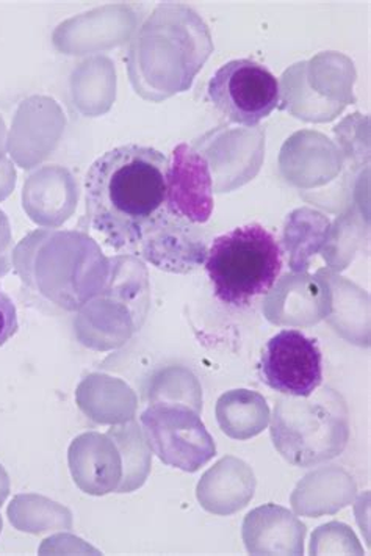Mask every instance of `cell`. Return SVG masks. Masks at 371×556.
Listing matches in <instances>:
<instances>
[{
  "label": "cell",
  "instance_id": "3",
  "mask_svg": "<svg viewBox=\"0 0 371 556\" xmlns=\"http://www.w3.org/2000/svg\"><path fill=\"white\" fill-rule=\"evenodd\" d=\"M271 438L281 455L296 466L334 458L348 439L345 403L328 388L304 399H281L274 407Z\"/></svg>",
  "mask_w": 371,
  "mask_h": 556
},
{
  "label": "cell",
  "instance_id": "11",
  "mask_svg": "<svg viewBox=\"0 0 371 556\" xmlns=\"http://www.w3.org/2000/svg\"><path fill=\"white\" fill-rule=\"evenodd\" d=\"M20 329L17 311L13 300L7 295L0 286V346L5 345Z\"/></svg>",
  "mask_w": 371,
  "mask_h": 556
},
{
  "label": "cell",
  "instance_id": "4",
  "mask_svg": "<svg viewBox=\"0 0 371 556\" xmlns=\"http://www.w3.org/2000/svg\"><path fill=\"white\" fill-rule=\"evenodd\" d=\"M141 427L151 452L183 472H196L217 452L201 417L179 403H154L141 414Z\"/></svg>",
  "mask_w": 371,
  "mask_h": 556
},
{
  "label": "cell",
  "instance_id": "9",
  "mask_svg": "<svg viewBox=\"0 0 371 556\" xmlns=\"http://www.w3.org/2000/svg\"><path fill=\"white\" fill-rule=\"evenodd\" d=\"M80 406L98 421L129 419L136 407V396L121 381L105 377H91L79 388Z\"/></svg>",
  "mask_w": 371,
  "mask_h": 556
},
{
  "label": "cell",
  "instance_id": "14",
  "mask_svg": "<svg viewBox=\"0 0 371 556\" xmlns=\"http://www.w3.org/2000/svg\"><path fill=\"white\" fill-rule=\"evenodd\" d=\"M2 526H3V523H2V516H0V533H2Z\"/></svg>",
  "mask_w": 371,
  "mask_h": 556
},
{
  "label": "cell",
  "instance_id": "6",
  "mask_svg": "<svg viewBox=\"0 0 371 556\" xmlns=\"http://www.w3.org/2000/svg\"><path fill=\"white\" fill-rule=\"evenodd\" d=\"M261 381L287 396H309L323 382V354L317 340L284 329L268 340L260 359Z\"/></svg>",
  "mask_w": 371,
  "mask_h": 556
},
{
  "label": "cell",
  "instance_id": "2",
  "mask_svg": "<svg viewBox=\"0 0 371 556\" xmlns=\"http://www.w3.org/2000/svg\"><path fill=\"white\" fill-rule=\"evenodd\" d=\"M206 270L218 300L229 306L246 307L270 292L278 281L282 250L273 233L259 223H251L212 242Z\"/></svg>",
  "mask_w": 371,
  "mask_h": 556
},
{
  "label": "cell",
  "instance_id": "13",
  "mask_svg": "<svg viewBox=\"0 0 371 556\" xmlns=\"http://www.w3.org/2000/svg\"><path fill=\"white\" fill-rule=\"evenodd\" d=\"M10 494V480L9 476H7L5 469L0 466V506L5 503L7 497Z\"/></svg>",
  "mask_w": 371,
  "mask_h": 556
},
{
  "label": "cell",
  "instance_id": "10",
  "mask_svg": "<svg viewBox=\"0 0 371 556\" xmlns=\"http://www.w3.org/2000/svg\"><path fill=\"white\" fill-rule=\"evenodd\" d=\"M9 519L14 529L28 533L71 527V516L65 508L37 495H17L9 506Z\"/></svg>",
  "mask_w": 371,
  "mask_h": 556
},
{
  "label": "cell",
  "instance_id": "8",
  "mask_svg": "<svg viewBox=\"0 0 371 556\" xmlns=\"http://www.w3.org/2000/svg\"><path fill=\"white\" fill-rule=\"evenodd\" d=\"M74 481L87 494L104 495L121 484V459L108 435L84 434L69 448Z\"/></svg>",
  "mask_w": 371,
  "mask_h": 556
},
{
  "label": "cell",
  "instance_id": "7",
  "mask_svg": "<svg viewBox=\"0 0 371 556\" xmlns=\"http://www.w3.org/2000/svg\"><path fill=\"white\" fill-rule=\"evenodd\" d=\"M165 208L172 217L190 225H203L214 211L207 162L187 144H180L172 152Z\"/></svg>",
  "mask_w": 371,
  "mask_h": 556
},
{
  "label": "cell",
  "instance_id": "12",
  "mask_svg": "<svg viewBox=\"0 0 371 556\" xmlns=\"http://www.w3.org/2000/svg\"><path fill=\"white\" fill-rule=\"evenodd\" d=\"M10 247H12V236H10L9 219L0 211V276L7 275L10 270Z\"/></svg>",
  "mask_w": 371,
  "mask_h": 556
},
{
  "label": "cell",
  "instance_id": "5",
  "mask_svg": "<svg viewBox=\"0 0 371 556\" xmlns=\"http://www.w3.org/2000/svg\"><path fill=\"white\" fill-rule=\"evenodd\" d=\"M215 109L229 122L253 127L273 113L281 99L279 80L267 66L240 59L222 65L207 88Z\"/></svg>",
  "mask_w": 371,
  "mask_h": 556
},
{
  "label": "cell",
  "instance_id": "1",
  "mask_svg": "<svg viewBox=\"0 0 371 556\" xmlns=\"http://www.w3.org/2000/svg\"><path fill=\"white\" fill-rule=\"evenodd\" d=\"M168 165L164 152L126 144L105 152L88 169L87 222L115 250L138 248L144 229L165 207Z\"/></svg>",
  "mask_w": 371,
  "mask_h": 556
}]
</instances>
